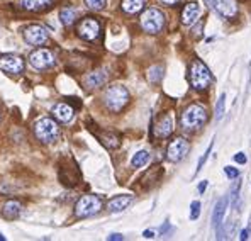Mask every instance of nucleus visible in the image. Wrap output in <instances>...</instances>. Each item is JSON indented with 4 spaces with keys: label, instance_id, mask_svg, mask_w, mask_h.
Instances as JSON below:
<instances>
[{
    "label": "nucleus",
    "instance_id": "obj_1",
    "mask_svg": "<svg viewBox=\"0 0 251 241\" xmlns=\"http://www.w3.org/2000/svg\"><path fill=\"white\" fill-rule=\"evenodd\" d=\"M207 122V109L201 104H190L180 117V124L187 131H197L202 129Z\"/></svg>",
    "mask_w": 251,
    "mask_h": 241
},
{
    "label": "nucleus",
    "instance_id": "obj_2",
    "mask_svg": "<svg viewBox=\"0 0 251 241\" xmlns=\"http://www.w3.org/2000/svg\"><path fill=\"white\" fill-rule=\"evenodd\" d=\"M188 81L195 90L202 92L207 90L212 83V73L207 68L204 61L201 60H194L190 63V68H188Z\"/></svg>",
    "mask_w": 251,
    "mask_h": 241
},
{
    "label": "nucleus",
    "instance_id": "obj_3",
    "mask_svg": "<svg viewBox=\"0 0 251 241\" xmlns=\"http://www.w3.org/2000/svg\"><path fill=\"white\" fill-rule=\"evenodd\" d=\"M104 102L107 109L112 112H121L129 102V92L123 85H110L104 94Z\"/></svg>",
    "mask_w": 251,
    "mask_h": 241
},
{
    "label": "nucleus",
    "instance_id": "obj_4",
    "mask_svg": "<svg viewBox=\"0 0 251 241\" xmlns=\"http://www.w3.org/2000/svg\"><path fill=\"white\" fill-rule=\"evenodd\" d=\"M139 24H141L143 31L148 32V34H158L165 27V14L156 7H150L141 14Z\"/></svg>",
    "mask_w": 251,
    "mask_h": 241
},
{
    "label": "nucleus",
    "instance_id": "obj_5",
    "mask_svg": "<svg viewBox=\"0 0 251 241\" xmlns=\"http://www.w3.org/2000/svg\"><path fill=\"white\" fill-rule=\"evenodd\" d=\"M34 134L41 143L44 144H51L58 139L60 136V128L54 122V119H50V117H43L34 124Z\"/></svg>",
    "mask_w": 251,
    "mask_h": 241
},
{
    "label": "nucleus",
    "instance_id": "obj_6",
    "mask_svg": "<svg viewBox=\"0 0 251 241\" xmlns=\"http://www.w3.org/2000/svg\"><path fill=\"white\" fill-rule=\"evenodd\" d=\"M104 207V202L99 195H83L78 199V202L75 204V216L76 217H90L94 214H97L99 211Z\"/></svg>",
    "mask_w": 251,
    "mask_h": 241
},
{
    "label": "nucleus",
    "instance_id": "obj_7",
    "mask_svg": "<svg viewBox=\"0 0 251 241\" xmlns=\"http://www.w3.org/2000/svg\"><path fill=\"white\" fill-rule=\"evenodd\" d=\"M100 22L95 17H85L76 26V34L83 41H95L100 36Z\"/></svg>",
    "mask_w": 251,
    "mask_h": 241
},
{
    "label": "nucleus",
    "instance_id": "obj_8",
    "mask_svg": "<svg viewBox=\"0 0 251 241\" xmlns=\"http://www.w3.org/2000/svg\"><path fill=\"white\" fill-rule=\"evenodd\" d=\"M205 5L219 14L224 19H234L238 16V3L236 0H204Z\"/></svg>",
    "mask_w": 251,
    "mask_h": 241
},
{
    "label": "nucleus",
    "instance_id": "obj_9",
    "mask_svg": "<svg viewBox=\"0 0 251 241\" xmlns=\"http://www.w3.org/2000/svg\"><path fill=\"white\" fill-rule=\"evenodd\" d=\"M66 163H68L66 158L60 163V180L63 185H66V187H75V185H78L80 179H82L80 170L72 158H70V166L66 165Z\"/></svg>",
    "mask_w": 251,
    "mask_h": 241
},
{
    "label": "nucleus",
    "instance_id": "obj_10",
    "mask_svg": "<svg viewBox=\"0 0 251 241\" xmlns=\"http://www.w3.org/2000/svg\"><path fill=\"white\" fill-rule=\"evenodd\" d=\"M188 151H190V143H188L185 138L178 136V138L170 141V144L167 148V158L170 161L176 163V161L183 160L188 155Z\"/></svg>",
    "mask_w": 251,
    "mask_h": 241
},
{
    "label": "nucleus",
    "instance_id": "obj_11",
    "mask_svg": "<svg viewBox=\"0 0 251 241\" xmlns=\"http://www.w3.org/2000/svg\"><path fill=\"white\" fill-rule=\"evenodd\" d=\"M24 60L19 56V54L14 53H3L0 54V70L9 75H19V73L24 72Z\"/></svg>",
    "mask_w": 251,
    "mask_h": 241
},
{
    "label": "nucleus",
    "instance_id": "obj_12",
    "mask_svg": "<svg viewBox=\"0 0 251 241\" xmlns=\"http://www.w3.org/2000/svg\"><path fill=\"white\" fill-rule=\"evenodd\" d=\"M29 63H31V66H34L36 70H48V68H51V66H54L56 58H54V54L51 53L50 50L39 48V50H36L34 53H31Z\"/></svg>",
    "mask_w": 251,
    "mask_h": 241
},
{
    "label": "nucleus",
    "instance_id": "obj_13",
    "mask_svg": "<svg viewBox=\"0 0 251 241\" xmlns=\"http://www.w3.org/2000/svg\"><path fill=\"white\" fill-rule=\"evenodd\" d=\"M48 38H50V36H48L46 27H43V26H39V24L27 26L24 31V39L27 41L29 44H32V46H43L48 41Z\"/></svg>",
    "mask_w": 251,
    "mask_h": 241
},
{
    "label": "nucleus",
    "instance_id": "obj_14",
    "mask_svg": "<svg viewBox=\"0 0 251 241\" xmlns=\"http://www.w3.org/2000/svg\"><path fill=\"white\" fill-rule=\"evenodd\" d=\"M90 131L97 136V139L100 141L105 148H109V150H116V148H119V144H121L119 134H116V133L99 131L97 126H90Z\"/></svg>",
    "mask_w": 251,
    "mask_h": 241
},
{
    "label": "nucleus",
    "instance_id": "obj_15",
    "mask_svg": "<svg viewBox=\"0 0 251 241\" xmlns=\"http://www.w3.org/2000/svg\"><path fill=\"white\" fill-rule=\"evenodd\" d=\"M173 133V116L172 114H165L158 119L156 126H154V136L158 138H168Z\"/></svg>",
    "mask_w": 251,
    "mask_h": 241
},
{
    "label": "nucleus",
    "instance_id": "obj_16",
    "mask_svg": "<svg viewBox=\"0 0 251 241\" xmlns=\"http://www.w3.org/2000/svg\"><path fill=\"white\" fill-rule=\"evenodd\" d=\"M53 116L58 122H63V124H65V122H70L73 119L75 110H73V107L70 106L68 102H60L53 107Z\"/></svg>",
    "mask_w": 251,
    "mask_h": 241
},
{
    "label": "nucleus",
    "instance_id": "obj_17",
    "mask_svg": "<svg viewBox=\"0 0 251 241\" xmlns=\"http://www.w3.org/2000/svg\"><path fill=\"white\" fill-rule=\"evenodd\" d=\"M199 14H201V9H199L197 2H188L183 7L182 12V24L183 26H192L195 21L199 19Z\"/></svg>",
    "mask_w": 251,
    "mask_h": 241
},
{
    "label": "nucleus",
    "instance_id": "obj_18",
    "mask_svg": "<svg viewBox=\"0 0 251 241\" xmlns=\"http://www.w3.org/2000/svg\"><path fill=\"white\" fill-rule=\"evenodd\" d=\"M22 213V204L19 201H7L2 206V216L5 219H17Z\"/></svg>",
    "mask_w": 251,
    "mask_h": 241
},
{
    "label": "nucleus",
    "instance_id": "obj_19",
    "mask_svg": "<svg viewBox=\"0 0 251 241\" xmlns=\"http://www.w3.org/2000/svg\"><path fill=\"white\" fill-rule=\"evenodd\" d=\"M226 207H227V197L219 199L214 207V214H212V224L214 228H221L224 222V213H226Z\"/></svg>",
    "mask_w": 251,
    "mask_h": 241
},
{
    "label": "nucleus",
    "instance_id": "obj_20",
    "mask_svg": "<svg viewBox=\"0 0 251 241\" xmlns=\"http://www.w3.org/2000/svg\"><path fill=\"white\" fill-rule=\"evenodd\" d=\"M53 2L54 0H19L22 9L31 10V12H41V10H46Z\"/></svg>",
    "mask_w": 251,
    "mask_h": 241
},
{
    "label": "nucleus",
    "instance_id": "obj_21",
    "mask_svg": "<svg viewBox=\"0 0 251 241\" xmlns=\"http://www.w3.org/2000/svg\"><path fill=\"white\" fill-rule=\"evenodd\" d=\"M131 202H132L131 195H117V197L110 199L109 204H107V209H109L110 213H121V211H124Z\"/></svg>",
    "mask_w": 251,
    "mask_h": 241
},
{
    "label": "nucleus",
    "instance_id": "obj_22",
    "mask_svg": "<svg viewBox=\"0 0 251 241\" xmlns=\"http://www.w3.org/2000/svg\"><path fill=\"white\" fill-rule=\"evenodd\" d=\"M105 81H107L105 70H97V72H92L90 75L87 77L85 85H87V88H99V87H102Z\"/></svg>",
    "mask_w": 251,
    "mask_h": 241
},
{
    "label": "nucleus",
    "instance_id": "obj_23",
    "mask_svg": "<svg viewBox=\"0 0 251 241\" xmlns=\"http://www.w3.org/2000/svg\"><path fill=\"white\" fill-rule=\"evenodd\" d=\"M145 5H146V0H123V2H121L123 12L129 14V16L141 12V10L145 9Z\"/></svg>",
    "mask_w": 251,
    "mask_h": 241
},
{
    "label": "nucleus",
    "instance_id": "obj_24",
    "mask_svg": "<svg viewBox=\"0 0 251 241\" xmlns=\"http://www.w3.org/2000/svg\"><path fill=\"white\" fill-rule=\"evenodd\" d=\"M60 19L63 22V26L70 27V26H72L76 19V10L72 9V7H66V9H63L60 12Z\"/></svg>",
    "mask_w": 251,
    "mask_h": 241
},
{
    "label": "nucleus",
    "instance_id": "obj_25",
    "mask_svg": "<svg viewBox=\"0 0 251 241\" xmlns=\"http://www.w3.org/2000/svg\"><path fill=\"white\" fill-rule=\"evenodd\" d=\"M148 161H150V153H148V151H138V153L132 157L131 165H132V168H141Z\"/></svg>",
    "mask_w": 251,
    "mask_h": 241
},
{
    "label": "nucleus",
    "instance_id": "obj_26",
    "mask_svg": "<svg viewBox=\"0 0 251 241\" xmlns=\"http://www.w3.org/2000/svg\"><path fill=\"white\" fill-rule=\"evenodd\" d=\"M224 107H226V95H221L219 101H217V106H216V119L219 121L224 114Z\"/></svg>",
    "mask_w": 251,
    "mask_h": 241
},
{
    "label": "nucleus",
    "instance_id": "obj_27",
    "mask_svg": "<svg viewBox=\"0 0 251 241\" xmlns=\"http://www.w3.org/2000/svg\"><path fill=\"white\" fill-rule=\"evenodd\" d=\"M85 3H87V7L92 10H102L105 7L107 0H85Z\"/></svg>",
    "mask_w": 251,
    "mask_h": 241
},
{
    "label": "nucleus",
    "instance_id": "obj_28",
    "mask_svg": "<svg viewBox=\"0 0 251 241\" xmlns=\"http://www.w3.org/2000/svg\"><path fill=\"white\" fill-rule=\"evenodd\" d=\"M199 216H201V202L194 201L190 206V219L195 221V219H199Z\"/></svg>",
    "mask_w": 251,
    "mask_h": 241
},
{
    "label": "nucleus",
    "instance_id": "obj_29",
    "mask_svg": "<svg viewBox=\"0 0 251 241\" xmlns=\"http://www.w3.org/2000/svg\"><path fill=\"white\" fill-rule=\"evenodd\" d=\"M161 72H163V68H161V66H154V68H151L150 70V80L153 81H158L161 79Z\"/></svg>",
    "mask_w": 251,
    "mask_h": 241
},
{
    "label": "nucleus",
    "instance_id": "obj_30",
    "mask_svg": "<svg viewBox=\"0 0 251 241\" xmlns=\"http://www.w3.org/2000/svg\"><path fill=\"white\" fill-rule=\"evenodd\" d=\"M212 146H214V143H210V146L207 148V151H205L204 155H202V158H201V161H199V165H197V173L201 172V168L204 166V163H205V160H207V157L210 155V151H212Z\"/></svg>",
    "mask_w": 251,
    "mask_h": 241
},
{
    "label": "nucleus",
    "instance_id": "obj_31",
    "mask_svg": "<svg viewBox=\"0 0 251 241\" xmlns=\"http://www.w3.org/2000/svg\"><path fill=\"white\" fill-rule=\"evenodd\" d=\"M224 173H226L229 179H238L239 177L238 168H232V166H226V168H224Z\"/></svg>",
    "mask_w": 251,
    "mask_h": 241
},
{
    "label": "nucleus",
    "instance_id": "obj_32",
    "mask_svg": "<svg viewBox=\"0 0 251 241\" xmlns=\"http://www.w3.org/2000/svg\"><path fill=\"white\" fill-rule=\"evenodd\" d=\"M234 161H238L239 165H245V163H246V157H245V153H238V155H234Z\"/></svg>",
    "mask_w": 251,
    "mask_h": 241
},
{
    "label": "nucleus",
    "instance_id": "obj_33",
    "mask_svg": "<svg viewBox=\"0 0 251 241\" xmlns=\"http://www.w3.org/2000/svg\"><path fill=\"white\" fill-rule=\"evenodd\" d=\"M160 2L161 3H163V5H176V3H178L180 2V0H160Z\"/></svg>",
    "mask_w": 251,
    "mask_h": 241
},
{
    "label": "nucleus",
    "instance_id": "obj_34",
    "mask_svg": "<svg viewBox=\"0 0 251 241\" xmlns=\"http://www.w3.org/2000/svg\"><path fill=\"white\" fill-rule=\"evenodd\" d=\"M205 187H207V182H201V185H199V192H201V194H202V192H204L205 190Z\"/></svg>",
    "mask_w": 251,
    "mask_h": 241
},
{
    "label": "nucleus",
    "instance_id": "obj_35",
    "mask_svg": "<svg viewBox=\"0 0 251 241\" xmlns=\"http://www.w3.org/2000/svg\"><path fill=\"white\" fill-rule=\"evenodd\" d=\"M248 235H250V231H248V229H245V231L241 233V240H248L250 238Z\"/></svg>",
    "mask_w": 251,
    "mask_h": 241
},
{
    "label": "nucleus",
    "instance_id": "obj_36",
    "mask_svg": "<svg viewBox=\"0 0 251 241\" xmlns=\"http://www.w3.org/2000/svg\"><path fill=\"white\" fill-rule=\"evenodd\" d=\"M145 238H154V233L153 231H145Z\"/></svg>",
    "mask_w": 251,
    "mask_h": 241
},
{
    "label": "nucleus",
    "instance_id": "obj_37",
    "mask_svg": "<svg viewBox=\"0 0 251 241\" xmlns=\"http://www.w3.org/2000/svg\"><path fill=\"white\" fill-rule=\"evenodd\" d=\"M109 240H123V236H121V235H110Z\"/></svg>",
    "mask_w": 251,
    "mask_h": 241
},
{
    "label": "nucleus",
    "instance_id": "obj_38",
    "mask_svg": "<svg viewBox=\"0 0 251 241\" xmlns=\"http://www.w3.org/2000/svg\"><path fill=\"white\" fill-rule=\"evenodd\" d=\"M239 2H248V0H239Z\"/></svg>",
    "mask_w": 251,
    "mask_h": 241
}]
</instances>
